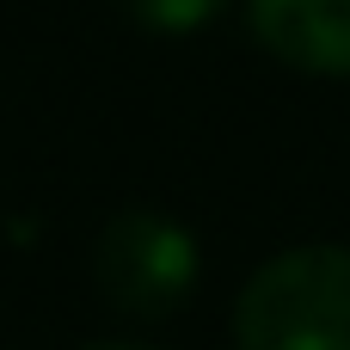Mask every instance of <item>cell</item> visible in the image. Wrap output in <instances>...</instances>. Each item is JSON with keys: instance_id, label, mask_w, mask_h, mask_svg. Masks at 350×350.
Instances as JSON below:
<instances>
[{"instance_id": "6da1fadb", "label": "cell", "mask_w": 350, "mask_h": 350, "mask_svg": "<svg viewBox=\"0 0 350 350\" xmlns=\"http://www.w3.org/2000/svg\"><path fill=\"white\" fill-rule=\"evenodd\" d=\"M234 350H350V246H289L234 301Z\"/></svg>"}, {"instance_id": "7a4b0ae2", "label": "cell", "mask_w": 350, "mask_h": 350, "mask_svg": "<svg viewBox=\"0 0 350 350\" xmlns=\"http://www.w3.org/2000/svg\"><path fill=\"white\" fill-rule=\"evenodd\" d=\"M98 295L129 320H166L197 289V240L160 209H117L92 246Z\"/></svg>"}, {"instance_id": "3957f363", "label": "cell", "mask_w": 350, "mask_h": 350, "mask_svg": "<svg viewBox=\"0 0 350 350\" xmlns=\"http://www.w3.org/2000/svg\"><path fill=\"white\" fill-rule=\"evenodd\" d=\"M252 37L301 74H350V0H246Z\"/></svg>"}, {"instance_id": "277c9868", "label": "cell", "mask_w": 350, "mask_h": 350, "mask_svg": "<svg viewBox=\"0 0 350 350\" xmlns=\"http://www.w3.org/2000/svg\"><path fill=\"white\" fill-rule=\"evenodd\" d=\"M142 31H166V37H178V31H197V25H209L221 6H234V0H117Z\"/></svg>"}, {"instance_id": "5b68a950", "label": "cell", "mask_w": 350, "mask_h": 350, "mask_svg": "<svg viewBox=\"0 0 350 350\" xmlns=\"http://www.w3.org/2000/svg\"><path fill=\"white\" fill-rule=\"evenodd\" d=\"M86 350H148V345H86Z\"/></svg>"}]
</instances>
